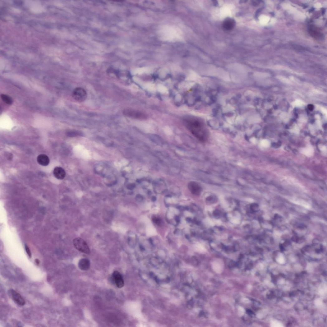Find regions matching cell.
<instances>
[{
  "instance_id": "6da1fadb",
  "label": "cell",
  "mask_w": 327,
  "mask_h": 327,
  "mask_svg": "<svg viewBox=\"0 0 327 327\" xmlns=\"http://www.w3.org/2000/svg\"><path fill=\"white\" fill-rule=\"evenodd\" d=\"M184 123L195 137L201 141L206 140V134L198 121L191 118H187L184 119Z\"/></svg>"
},
{
  "instance_id": "7a4b0ae2",
  "label": "cell",
  "mask_w": 327,
  "mask_h": 327,
  "mask_svg": "<svg viewBox=\"0 0 327 327\" xmlns=\"http://www.w3.org/2000/svg\"><path fill=\"white\" fill-rule=\"evenodd\" d=\"M124 115L130 118L141 120H145L147 118L146 113L138 110L127 109L124 110Z\"/></svg>"
},
{
  "instance_id": "3957f363",
  "label": "cell",
  "mask_w": 327,
  "mask_h": 327,
  "mask_svg": "<svg viewBox=\"0 0 327 327\" xmlns=\"http://www.w3.org/2000/svg\"><path fill=\"white\" fill-rule=\"evenodd\" d=\"M73 243L75 247L78 251L86 254L90 253L88 245L82 238H75L73 241Z\"/></svg>"
},
{
  "instance_id": "277c9868",
  "label": "cell",
  "mask_w": 327,
  "mask_h": 327,
  "mask_svg": "<svg viewBox=\"0 0 327 327\" xmlns=\"http://www.w3.org/2000/svg\"><path fill=\"white\" fill-rule=\"evenodd\" d=\"M72 95L75 100L79 102L84 101L87 97L86 91L84 89L80 87L75 88L73 90Z\"/></svg>"
},
{
  "instance_id": "5b68a950",
  "label": "cell",
  "mask_w": 327,
  "mask_h": 327,
  "mask_svg": "<svg viewBox=\"0 0 327 327\" xmlns=\"http://www.w3.org/2000/svg\"><path fill=\"white\" fill-rule=\"evenodd\" d=\"M113 279L116 286L122 288L124 285V281L121 274L118 271H115L113 273Z\"/></svg>"
},
{
  "instance_id": "8992f818",
  "label": "cell",
  "mask_w": 327,
  "mask_h": 327,
  "mask_svg": "<svg viewBox=\"0 0 327 327\" xmlns=\"http://www.w3.org/2000/svg\"><path fill=\"white\" fill-rule=\"evenodd\" d=\"M10 292L12 299L17 304L20 306L25 305V300L19 293L12 289L10 290Z\"/></svg>"
},
{
  "instance_id": "52a82bcc",
  "label": "cell",
  "mask_w": 327,
  "mask_h": 327,
  "mask_svg": "<svg viewBox=\"0 0 327 327\" xmlns=\"http://www.w3.org/2000/svg\"><path fill=\"white\" fill-rule=\"evenodd\" d=\"M188 188L194 194L199 195L201 192L202 189L198 183L195 181L190 182L188 184Z\"/></svg>"
},
{
  "instance_id": "ba28073f",
  "label": "cell",
  "mask_w": 327,
  "mask_h": 327,
  "mask_svg": "<svg viewBox=\"0 0 327 327\" xmlns=\"http://www.w3.org/2000/svg\"><path fill=\"white\" fill-rule=\"evenodd\" d=\"M235 24H236V22L233 19L228 18L224 21L222 26L225 30L228 31L233 29Z\"/></svg>"
},
{
  "instance_id": "9c48e42d",
  "label": "cell",
  "mask_w": 327,
  "mask_h": 327,
  "mask_svg": "<svg viewBox=\"0 0 327 327\" xmlns=\"http://www.w3.org/2000/svg\"><path fill=\"white\" fill-rule=\"evenodd\" d=\"M54 175L57 179L59 180L64 179L66 176V173L65 170L59 166L55 167L54 170Z\"/></svg>"
},
{
  "instance_id": "30bf717a",
  "label": "cell",
  "mask_w": 327,
  "mask_h": 327,
  "mask_svg": "<svg viewBox=\"0 0 327 327\" xmlns=\"http://www.w3.org/2000/svg\"><path fill=\"white\" fill-rule=\"evenodd\" d=\"M37 160L39 164L43 166H48L50 161L48 156L44 154L39 155L37 157Z\"/></svg>"
},
{
  "instance_id": "8fae6325",
  "label": "cell",
  "mask_w": 327,
  "mask_h": 327,
  "mask_svg": "<svg viewBox=\"0 0 327 327\" xmlns=\"http://www.w3.org/2000/svg\"><path fill=\"white\" fill-rule=\"evenodd\" d=\"M78 265L81 270L83 271L87 270L90 268V261L87 258L81 259L79 261Z\"/></svg>"
},
{
  "instance_id": "7c38bea8",
  "label": "cell",
  "mask_w": 327,
  "mask_h": 327,
  "mask_svg": "<svg viewBox=\"0 0 327 327\" xmlns=\"http://www.w3.org/2000/svg\"><path fill=\"white\" fill-rule=\"evenodd\" d=\"M1 97L2 100L5 103L11 105L12 103L13 100L12 98L8 95L4 94H2Z\"/></svg>"
},
{
  "instance_id": "4fadbf2b",
  "label": "cell",
  "mask_w": 327,
  "mask_h": 327,
  "mask_svg": "<svg viewBox=\"0 0 327 327\" xmlns=\"http://www.w3.org/2000/svg\"><path fill=\"white\" fill-rule=\"evenodd\" d=\"M302 152L307 156H311L314 152V150L311 147H308L302 150Z\"/></svg>"
},
{
  "instance_id": "5bb4252c",
  "label": "cell",
  "mask_w": 327,
  "mask_h": 327,
  "mask_svg": "<svg viewBox=\"0 0 327 327\" xmlns=\"http://www.w3.org/2000/svg\"><path fill=\"white\" fill-rule=\"evenodd\" d=\"M262 144L263 147H269L270 145V143L269 141L267 140H263Z\"/></svg>"
},
{
  "instance_id": "9a60e30c",
  "label": "cell",
  "mask_w": 327,
  "mask_h": 327,
  "mask_svg": "<svg viewBox=\"0 0 327 327\" xmlns=\"http://www.w3.org/2000/svg\"><path fill=\"white\" fill-rule=\"evenodd\" d=\"M25 248L26 252L28 256L30 258H31L32 257V254L29 248L27 245H25Z\"/></svg>"
},
{
  "instance_id": "2e32d148",
  "label": "cell",
  "mask_w": 327,
  "mask_h": 327,
  "mask_svg": "<svg viewBox=\"0 0 327 327\" xmlns=\"http://www.w3.org/2000/svg\"><path fill=\"white\" fill-rule=\"evenodd\" d=\"M252 4L254 6H257L259 4V2L258 1H252Z\"/></svg>"
},
{
  "instance_id": "e0dca14e",
  "label": "cell",
  "mask_w": 327,
  "mask_h": 327,
  "mask_svg": "<svg viewBox=\"0 0 327 327\" xmlns=\"http://www.w3.org/2000/svg\"><path fill=\"white\" fill-rule=\"evenodd\" d=\"M35 263L37 265H39L40 264V261L38 259H36L35 260Z\"/></svg>"
},
{
  "instance_id": "ac0fdd59",
  "label": "cell",
  "mask_w": 327,
  "mask_h": 327,
  "mask_svg": "<svg viewBox=\"0 0 327 327\" xmlns=\"http://www.w3.org/2000/svg\"><path fill=\"white\" fill-rule=\"evenodd\" d=\"M213 2L214 6H217L218 5V3L217 1H213Z\"/></svg>"
},
{
  "instance_id": "d6986e66",
  "label": "cell",
  "mask_w": 327,
  "mask_h": 327,
  "mask_svg": "<svg viewBox=\"0 0 327 327\" xmlns=\"http://www.w3.org/2000/svg\"><path fill=\"white\" fill-rule=\"evenodd\" d=\"M247 2V1H240V3H246V2Z\"/></svg>"
}]
</instances>
